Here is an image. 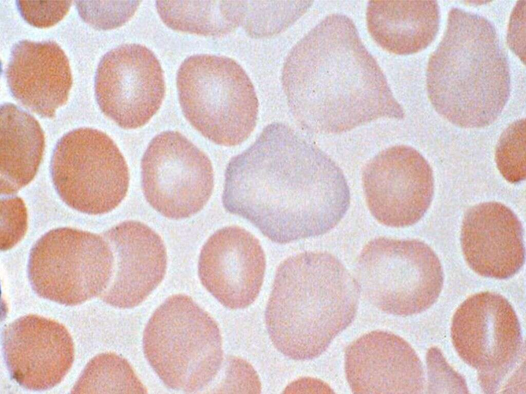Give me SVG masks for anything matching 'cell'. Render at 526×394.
Segmentation results:
<instances>
[{"label":"cell","mask_w":526,"mask_h":394,"mask_svg":"<svg viewBox=\"0 0 526 394\" xmlns=\"http://www.w3.org/2000/svg\"><path fill=\"white\" fill-rule=\"evenodd\" d=\"M141 179L149 205L163 216L175 220L200 211L214 188L210 160L176 131L162 132L151 141L141 161Z\"/></svg>","instance_id":"cell-11"},{"label":"cell","mask_w":526,"mask_h":394,"mask_svg":"<svg viewBox=\"0 0 526 394\" xmlns=\"http://www.w3.org/2000/svg\"><path fill=\"white\" fill-rule=\"evenodd\" d=\"M368 32L384 50L409 55L426 48L435 39L440 26L437 1H368Z\"/></svg>","instance_id":"cell-20"},{"label":"cell","mask_w":526,"mask_h":394,"mask_svg":"<svg viewBox=\"0 0 526 394\" xmlns=\"http://www.w3.org/2000/svg\"><path fill=\"white\" fill-rule=\"evenodd\" d=\"M6 77L13 97L28 110L52 118L67 102L72 85L69 60L51 41L22 40L13 47Z\"/></svg>","instance_id":"cell-19"},{"label":"cell","mask_w":526,"mask_h":394,"mask_svg":"<svg viewBox=\"0 0 526 394\" xmlns=\"http://www.w3.org/2000/svg\"><path fill=\"white\" fill-rule=\"evenodd\" d=\"M429 99L437 112L463 128L493 123L508 102V57L493 24L459 8L449 13L445 32L429 57L426 74Z\"/></svg>","instance_id":"cell-4"},{"label":"cell","mask_w":526,"mask_h":394,"mask_svg":"<svg viewBox=\"0 0 526 394\" xmlns=\"http://www.w3.org/2000/svg\"><path fill=\"white\" fill-rule=\"evenodd\" d=\"M522 224L516 214L497 202L475 205L463 219L461 244L466 262L480 275L508 279L525 260Z\"/></svg>","instance_id":"cell-18"},{"label":"cell","mask_w":526,"mask_h":394,"mask_svg":"<svg viewBox=\"0 0 526 394\" xmlns=\"http://www.w3.org/2000/svg\"><path fill=\"white\" fill-rule=\"evenodd\" d=\"M147 389L129 363L113 352H104L86 364L72 393H146Z\"/></svg>","instance_id":"cell-23"},{"label":"cell","mask_w":526,"mask_h":394,"mask_svg":"<svg viewBox=\"0 0 526 394\" xmlns=\"http://www.w3.org/2000/svg\"><path fill=\"white\" fill-rule=\"evenodd\" d=\"M141 1H76L82 19L99 29H114L125 24L134 15Z\"/></svg>","instance_id":"cell-26"},{"label":"cell","mask_w":526,"mask_h":394,"mask_svg":"<svg viewBox=\"0 0 526 394\" xmlns=\"http://www.w3.org/2000/svg\"><path fill=\"white\" fill-rule=\"evenodd\" d=\"M362 182L370 213L380 223L392 227L418 222L434 193L430 165L418 151L404 145L387 148L370 160Z\"/></svg>","instance_id":"cell-13"},{"label":"cell","mask_w":526,"mask_h":394,"mask_svg":"<svg viewBox=\"0 0 526 394\" xmlns=\"http://www.w3.org/2000/svg\"><path fill=\"white\" fill-rule=\"evenodd\" d=\"M360 293L355 278L333 255H291L277 268L266 309L272 344L294 360L319 357L353 321Z\"/></svg>","instance_id":"cell-3"},{"label":"cell","mask_w":526,"mask_h":394,"mask_svg":"<svg viewBox=\"0 0 526 394\" xmlns=\"http://www.w3.org/2000/svg\"><path fill=\"white\" fill-rule=\"evenodd\" d=\"M222 390L228 392H260L261 384L253 367L246 361L237 357L228 359Z\"/></svg>","instance_id":"cell-30"},{"label":"cell","mask_w":526,"mask_h":394,"mask_svg":"<svg viewBox=\"0 0 526 394\" xmlns=\"http://www.w3.org/2000/svg\"><path fill=\"white\" fill-rule=\"evenodd\" d=\"M360 293L381 311L408 316L430 307L443 284L439 259L415 239L375 238L361 250L356 264Z\"/></svg>","instance_id":"cell-7"},{"label":"cell","mask_w":526,"mask_h":394,"mask_svg":"<svg viewBox=\"0 0 526 394\" xmlns=\"http://www.w3.org/2000/svg\"><path fill=\"white\" fill-rule=\"evenodd\" d=\"M115 258L105 238L63 227L44 234L32 248L28 275L39 296L75 306L101 296L112 277Z\"/></svg>","instance_id":"cell-8"},{"label":"cell","mask_w":526,"mask_h":394,"mask_svg":"<svg viewBox=\"0 0 526 394\" xmlns=\"http://www.w3.org/2000/svg\"><path fill=\"white\" fill-rule=\"evenodd\" d=\"M156 7L162 22L176 31L217 36L236 28L230 1H158Z\"/></svg>","instance_id":"cell-22"},{"label":"cell","mask_w":526,"mask_h":394,"mask_svg":"<svg viewBox=\"0 0 526 394\" xmlns=\"http://www.w3.org/2000/svg\"><path fill=\"white\" fill-rule=\"evenodd\" d=\"M165 91L160 62L145 46L120 45L99 62L95 78L97 102L121 128L136 129L147 123L160 108Z\"/></svg>","instance_id":"cell-12"},{"label":"cell","mask_w":526,"mask_h":394,"mask_svg":"<svg viewBox=\"0 0 526 394\" xmlns=\"http://www.w3.org/2000/svg\"><path fill=\"white\" fill-rule=\"evenodd\" d=\"M525 120L512 123L502 132L496 148L495 161L502 176L517 184L525 178Z\"/></svg>","instance_id":"cell-25"},{"label":"cell","mask_w":526,"mask_h":394,"mask_svg":"<svg viewBox=\"0 0 526 394\" xmlns=\"http://www.w3.org/2000/svg\"><path fill=\"white\" fill-rule=\"evenodd\" d=\"M266 267L258 239L245 229L229 226L217 230L203 245L198 274L205 288L231 309L245 308L256 299Z\"/></svg>","instance_id":"cell-15"},{"label":"cell","mask_w":526,"mask_h":394,"mask_svg":"<svg viewBox=\"0 0 526 394\" xmlns=\"http://www.w3.org/2000/svg\"><path fill=\"white\" fill-rule=\"evenodd\" d=\"M285 390L284 393H334L333 389L326 383L311 377H304L293 381Z\"/></svg>","instance_id":"cell-32"},{"label":"cell","mask_w":526,"mask_h":394,"mask_svg":"<svg viewBox=\"0 0 526 394\" xmlns=\"http://www.w3.org/2000/svg\"><path fill=\"white\" fill-rule=\"evenodd\" d=\"M104 237L112 250L115 264L111 282L100 298L115 307H135L165 275L167 257L163 241L148 226L133 220L114 226Z\"/></svg>","instance_id":"cell-17"},{"label":"cell","mask_w":526,"mask_h":394,"mask_svg":"<svg viewBox=\"0 0 526 394\" xmlns=\"http://www.w3.org/2000/svg\"><path fill=\"white\" fill-rule=\"evenodd\" d=\"M451 336L460 358L478 370L486 393H495L521 357L522 335L517 314L502 296L473 294L457 308Z\"/></svg>","instance_id":"cell-10"},{"label":"cell","mask_w":526,"mask_h":394,"mask_svg":"<svg viewBox=\"0 0 526 394\" xmlns=\"http://www.w3.org/2000/svg\"><path fill=\"white\" fill-rule=\"evenodd\" d=\"M229 212L278 244L324 234L346 214L350 193L343 171L289 125H267L228 163L222 196Z\"/></svg>","instance_id":"cell-1"},{"label":"cell","mask_w":526,"mask_h":394,"mask_svg":"<svg viewBox=\"0 0 526 394\" xmlns=\"http://www.w3.org/2000/svg\"><path fill=\"white\" fill-rule=\"evenodd\" d=\"M1 208V249L7 250L24 237L27 229V211L24 201L18 196L2 199Z\"/></svg>","instance_id":"cell-27"},{"label":"cell","mask_w":526,"mask_h":394,"mask_svg":"<svg viewBox=\"0 0 526 394\" xmlns=\"http://www.w3.org/2000/svg\"><path fill=\"white\" fill-rule=\"evenodd\" d=\"M525 1H518L512 12L507 33V42L510 49L525 63Z\"/></svg>","instance_id":"cell-31"},{"label":"cell","mask_w":526,"mask_h":394,"mask_svg":"<svg viewBox=\"0 0 526 394\" xmlns=\"http://www.w3.org/2000/svg\"><path fill=\"white\" fill-rule=\"evenodd\" d=\"M281 84L294 119L311 132L340 133L404 116L355 24L343 14L327 16L293 47Z\"/></svg>","instance_id":"cell-2"},{"label":"cell","mask_w":526,"mask_h":394,"mask_svg":"<svg viewBox=\"0 0 526 394\" xmlns=\"http://www.w3.org/2000/svg\"><path fill=\"white\" fill-rule=\"evenodd\" d=\"M72 1H16L17 9L29 24L40 28H48L60 22L67 14Z\"/></svg>","instance_id":"cell-29"},{"label":"cell","mask_w":526,"mask_h":394,"mask_svg":"<svg viewBox=\"0 0 526 394\" xmlns=\"http://www.w3.org/2000/svg\"><path fill=\"white\" fill-rule=\"evenodd\" d=\"M143 349L160 380L173 390L193 392L208 385L223 360L221 336L213 318L183 294L167 298L153 312Z\"/></svg>","instance_id":"cell-5"},{"label":"cell","mask_w":526,"mask_h":394,"mask_svg":"<svg viewBox=\"0 0 526 394\" xmlns=\"http://www.w3.org/2000/svg\"><path fill=\"white\" fill-rule=\"evenodd\" d=\"M176 84L184 116L212 142L236 146L253 131L258 100L250 77L234 60L208 54L190 56L180 65Z\"/></svg>","instance_id":"cell-6"},{"label":"cell","mask_w":526,"mask_h":394,"mask_svg":"<svg viewBox=\"0 0 526 394\" xmlns=\"http://www.w3.org/2000/svg\"><path fill=\"white\" fill-rule=\"evenodd\" d=\"M346 378L354 393H421L425 377L410 345L392 332L374 330L346 348Z\"/></svg>","instance_id":"cell-16"},{"label":"cell","mask_w":526,"mask_h":394,"mask_svg":"<svg viewBox=\"0 0 526 394\" xmlns=\"http://www.w3.org/2000/svg\"><path fill=\"white\" fill-rule=\"evenodd\" d=\"M430 393H467L464 379L448 365L440 350L434 347L426 355Z\"/></svg>","instance_id":"cell-28"},{"label":"cell","mask_w":526,"mask_h":394,"mask_svg":"<svg viewBox=\"0 0 526 394\" xmlns=\"http://www.w3.org/2000/svg\"><path fill=\"white\" fill-rule=\"evenodd\" d=\"M312 3L245 1L240 26L251 36H271L292 25L307 11Z\"/></svg>","instance_id":"cell-24"},{"label":"cell","mask_w":526,"mask_h":394,"mask_svg":"<svg viewBox=\"0 0 526 394\" xmlns=\"http://www.w3.org/2000/svg\"><path fill=\"white\" fill-rule=\"evenodd\" d=\"M50 172L62 201L86 214L110 212L128 190L129 171L124 156L107 134L92 128L74 129L59 140Z\"/></svg>","instance_id":"cell-9"},{"label":"cell","mask_w":526,"mask_h":394,"mask_svg":"<svg viewBox=\"0 0 526 394\" xmlns=\"http://www.w3.org/2000/svg\"><path fill=\"white\" fill-rule=\"evenodd\" d=\"M1 192L10 195L35 177L43 155L45 136L31 114L9 103L1 106Z\"/></svg>","instance_id":"cell-21"},{"label":"cell","mask_w":526,"mask_h":394,"mask_svg":"<svg viewBox=\"0 0 526 394\" xmlns=\"http://www.w3.org/2000/svg\"><path fill=\"white\" fill-rule=\"evenodd\" d=\"M2 343L11 377L29 390L56 386L73 363L74 344L69 331L43 316L29 314L11 322L3 329Z\"/></svg>","instance_id":"cell-14"}]
</instances>
